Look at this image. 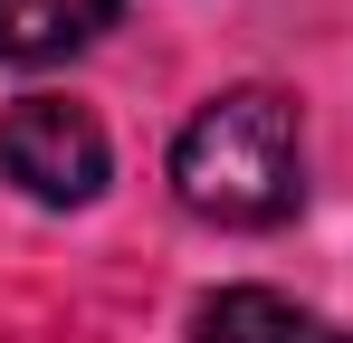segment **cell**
Returning <instances> with one entry per match:
<instances>
[{
	"label": "cell",
	"instance_id": "cell-1",
	"mask_svg": "<svg viewBox=\"0 0 353 343\" xmlns=\"http://www.w3.org/2000/svg\"><path fill=\"white\" fill-rule=\"evenodd\" d=\"M172 191L191 220L220 229H277L296 220L305 200V134H296V105L277 86H230L181 124L172 143Z\"/></svg>",
	"mask_w": 353,
	"mask_h": 343
},
{
	"label": "cell",
	"instance_id": "cell-2",
	"mask_svg": "<svg viewBox=\"0 0 353 343\" xmlns=\"http://www.w3.org/2000/svg\"><path fill=\"white\" fill-rule=\"evenodd\" d=\"M0 172L48 210H86L105 191V172H115V143L77 96H19L0 114Z\"/></svg>",
	"mask_w": 353,
	"mask_h": 343
},
{
	"label": "cell",
	"instance_id": "cell-3",
	"mask_svg": "<svg viewBox=\"0 0 353 343\" xmlns=\"http://www.w3.org/2000/svg\"><path fill=\"white\" fill-rule=\"evenodd\" d=\"M191 343H344L315 305H296L277 286H220L201 315H191Z\"/></svg>",
	"mask_w": 353,
	"mask_h": 343
},
{
	"label": "cell",
	"instance_id": "cell-4",
	"mask_svg": "<svg viewBox=\"0 0 353 343\" xmlns=\"http://www.w3.org/2000/svg\"><path fill=\"white\" fill-rule=\"evenodd\" d=\"M124 0H0V57L10 67H48V57L86 48Z\"/></svg>",
	"mask_w": 353,
	"mask_h": 343
}]
</instances>
